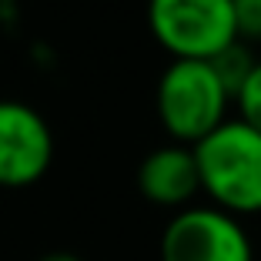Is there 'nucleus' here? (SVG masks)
<instances>
[{
	"instance_id": "nucleus-8",
	"label": "nucleus",
	"mask_w": 261,
	"mask_h": 261,
	"mask_svg": "<svg viewBox=\"0 0 261 261\" xmlns=\"http://www.w3.org/2000/svg\"><path fill=\"white\" fill-rule=\"evenodd\" d=\"M234 108H238V121H245L248 127H254L261 134V61L254 64V70L248 74V81L238 87L234 100H231Z\"/></svg>"
},
{
	"instance_id": "nucleus-1",
	"label": "nucleus",
	"mask_w": 261,
	"mask_h": 261,
	"mask_svg": "<svg viewBox=\"0 0 261 261\" xmlns=\"http://www.w3.org/2000/svg\"><path fill=\"white\" fill-rule=\"evenodd\" d=\"M201 194L231 218L261 215V134L238 117L218 124L191 147Z\"/></svg>"
},
{
	"instance_id": "nucleus-9",
	"label": "nucleus",
	"mask_w": 261,
	"mask_h": 261,
	"mask_svg": "<svg viewBox=\"0 0 261 261\" xmlns=\"http://www.w3.org/2000/svg\"><path fill=\"white\" fill-rule=\"evenodd\" d=\"M231 20L241 44H261V0H231Z\"/></svg>"
},
{
	"instance_id": "nucleus-4",
	"label": "nucleus",
	"mask_w": 261,
	"mask_h": 261,
	"mask_svg": "<svg viewBox=\"0 0 261 261\" xmlns=\"http://www.w3.org/2000/svg\"><path fill=\"white\" fill-rule=\"evenodd\" d=\"M161 261H254V245L238 218L211 204H188L164 224Z\"/></svg>"
},
{
	"instance_id": "nucleus-3",
	"label": "nucleus",
	"mask_w": 261,
	"mask_h": 261,
	"mask_svg": "<svg viewBox=\"0 0 261 261\" xmlns=\"http://www.w3.org/2000/svg\"><path fill=\"white\" fill-rule=\"evenodd\" d=\"M147 31L174 61H211L238 40L231 0H147Z\"/></svg>"
},
{
	"instance_id": "nucleus-2",
	"label": "nucleus",
	"mask_w": 261,
	"mask_h": 261,
	"mask_svg": "<svg viewBox=\"0 0 261 261\" xmlns=\"http://www.w3.org/2000/svg\"><path fill=\"white\" fill-rule=\"evenodd\" d=\"M154 108L171 144L194 147L231 117V94L207 61H171L158 81Z\"/></svg>"
},
{
	"instance_id": "nucleus-6",
	"label": "nucleus",
	"mask_w": 261,
	"mask_h": 261,
	"mask_svg": "<svg viewBox=\"0 0 261 261\" xmlns=\"http://www.w3.org/2000/svg\"><path fill=\"white\" fill-rule=\"evenodd\" d=\"M138 191L158 207H181L194 204L201 194L198 164H194L191 147L185 144H161L138 164Z\"/></svg>"
},
{
	"instance_id": "nucleus-5",
	"label": "nucleus",
	"mask_w": 261,
	"mask_h": 261,
	"mask_svg": "<svg viewBox=\"0 0 261 261\" xmlns=\"http://www.w3.org/2000/svg\"><path fill=\"white\" fill-rule=\"evenodd\" d=\"M54 161L47 121L20 100H0V188H31Z\"/></svg>"
},
{
	"instance_id": "nucleus-10",
	"label": "nucleus",
	"mask_w": 261,
	"mask_h": 261,
	"mask_svg": "<svg viewBox=\"0 0 261 261\" xmlns=\"http://www.w3.org/2000/svg\"><path fill=\"white\" fill-rule=\"evenodd\" d=\"M40 261H84V258H81V254H70V251H50Z\"/></svg>"
},
{
	"instance_id": "nucleus-7",
	"label": "nucleus",
	"mask_w": 261,
	"mask_h": 261,
	"mask_svg": "<svg viewBox=\"0 0 261 261\" xmlns=\"http://www.w3.org/2000/svg\"><path fill=\"white\" fill-rule=\"evenodd\" d=\"M211 70L218 74V81H221V87L231 94V100H234V94H238V87L248 81V74L254 70V64H258V57H254V50L248 44H241V40H234L231 47H224L221 54L211 57Z\"/></svg>"
}]
</instances>
